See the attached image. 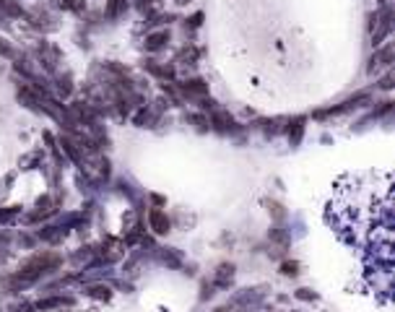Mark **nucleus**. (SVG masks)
<instances>
[{"instance_id": "nucleus-24", "label": "nucleus", "mask_w": 395, "mask_h": 312, "mask_svg": "<svg viewBox=\"0 0 395 312\" xmlns=\"http://www.w3.org/2000/svg\"><path fill=\"white\" fill-rule=\"evenodd\" d=\"M200 21H203V13H195L190 18V29H198V26H200Z\"/></svg>"}, {"instance_id": "nucleus-4", "label": "nucleus", "mask_w": 395, "mask_h": 312, "mask_svg": "<svg viewBox=\"0 0 395 312\" xmlns=\"http://www.w3.org/2000/svg\"><path fill=\"white\" fill-rule=\"evenodd\" d=\"M208 125H211V128H216V130H221V133L237 130L234 117H231L229 112H224V109H213V114H211V120H208Z\"/></svg>"}, {"instance_id": "nucleus-21", "label": "nucleus", "mask_w": 395, "mask_h": 312, "mask_svg": "<svg viewBox=\"0 0 395 312\" xmlns=\"http://www.w3.org/2000/svg\"><path fill=\"white\" fill-rule=\"evenodd\" d=\"M188 120H190V122H195L198 128H200V130H205V128H211V125H208V117H203V114H190Z\"/></svg>"}, {"instance_id": "nucleus-11", "label": "nucleus", "mask_w": 395, "mask_h": 312, "mask_svg": "<svg viewBox=\"0 0 395 312\" xmlns=\"http://www.w3.org/2000/svg\"><path fill=\"white\" fill-rule=\"evenodd\" d=\"M127 10V0H107V16L109 18H117Z\"/></svg>"}, {"instance_id": "nucleus-5", "label": "nucleus", "mask_w": 395, "mask_h": 312, "mask_svg": "<svg viewBox=\"0 0 395 312\" xmlns=\"http://www.w3.org/2000/svg\"><path fill=\"white\" fill-rule=\"evenodd\" d=\"M180 94H182V97L200 99V97L208 94V84H205L203 78H190V81H185V84H180Z\"/></svg>"}, {"instance_id": "nucleus-13", "label": "nucleus", "mask_w": 395, "mask_h": 312, "mask_svg": "<svg viewBox=\"0 0 395 312\" xmlns=\"http://www.w3.org/2000/svg\"><path fill=\"white\" fill-rule=\"evenodd\" d=\"M301 135H304V120H294V125L289 128V141H292V146H299V141H301Z\"/></svg>"}, {"instance_id": "nucleus-12", "label": "nucleus", "mask_w": 395, "mask_h": 312, "mask_svg": "<svg viewBox=\"0 0 395 312\" xmlns=\"http://www.w3.org/2000/svg\"><path fill=\"white\" fill-rule=\"evenodd\" d=\"M63 305H71V299H68V297H52V299H42V302H37V310L44 312V310L63 307Z\"/></svg>"}, {"instance_id": "nucleus-2", "label": "nucleus", "mask_w": 395, "mask_h": 312, "mask_svg": "<svg viewBox=\"0 0 395 312\" xmlns=\"http://www.w3.org/2000/svg\"><path fill=\"white\" fill-rule=\"evenodd\" d=\"M362 102H369V94H356V97H348L346 102H341L338 107H330V109H322V112H317L315 117H333V114H343V112H348V109H356V107H362Z\"/></svg>"}, {"instance_id": "nucleus-19", "label": "nucleus", "mask_w": 395, "mask_h": 312, "mask_svg": "<svg viewBox=\"0 0 395 312\" xmlns=\"http://www.w3.org/2000/svg\"><path fill=\"white\" fill-rule=\"evenodd\" d=\"M281 273L284 276H299V263H294V260L292 263H284L281 265Z\"/></svg>"}, {"instance_id": "nucleus-20", "label": "nucleus", "mask_w": 395, "mask_h": 312, "mask_svg": "<svg viewBox=\"0 0 395 312\" xmlns=\"http://www.w3.org/2000/svg\"><path fill=\"white\" fill-rule=\"evenodd\" d=\"M18 216V206H10L5 208V211H0V221H10V218Z\"/></svg>"}, {"instance_id": "nucleus-23", "label": "nucleus", "mask_w": 395, "mask_h": 312, "mask_svg": "<svg viewBox=\"0 0 395 312\" xmlns=\"http://www.w3.org/2000/svg\"><path fill=\"white\" fill-rule=\"evenodd\" d=\"M380 89H385V91H388V89H393V73H388L385 78L380 81Z\"/></svg>"}, {"instance_id": "nucleus-22", "label": "nucleus", "mask_w": 395, "mask_h": 312, "mask_svg": "<svg viewBox=\"0 0 395 312\" xmlns=\"http://www.w3.org/2000/svg\"><path fill=\"white\" fill-rule=\"evenodd\" d=\"M268 211H271V213H273V216L278 218V221H281V218L286 216V213H284V208L278 206V203H268Z\"/></svg>"}, {"instance_id": "nucleus-7", "label": "nucleus", "mask_w": 395, "mask_h": 312, "mask_svg": "<svg viewBox=\"0 0 395 312\" xmlns=\"http://www.w3.org/2000/svg\"><path fill=\"white\" fill-rule=\"evenodd\" d=\"M148 224H151V229H154L156 234H167L169 232V218H167L164 211H159V208H151L148 211Z\"/></svg>"}, {"instance_id": "nucleus-27", "label": "nucleus", "mask_w": 395, "mask_h": 312, "mask_svg": "<svg viewBox=\"0 0 395 312\" xmlns=\"http://www.w3.org/2000/svg\"><path fill=\"white\" fill-rule=\"evenodd\" d=\"M177 3H180V5H188V3H193V0H177Z\"/></svg>"}, {"instance_id": "nucleus-8", "label": "nucleus", "mask_w": 395, "mask_h": 312, "mask_svg": "<svg viewBox=\"0 0 395 312\" xmlns=\"http://www.w3.org/2000/svg\"><path fill=\"white\" fill-rule=\"evenodd\" d=\"M146 71L154 73L164 81H172L174 78V65H159V63H146Z\"/></svg>"}, {"instance_id": "nucleus-6", "label": "nucleus", "mask_w": 395, "mask_h": 312, "mask_svg": "<svg viewBox=\"0 0 395 312\" xmlns=\"http://www.w3.org/2000/svg\"><path fill=\"white\" fill-rule=\"evenodd\" d=\"M169 44V31L167 29H159V31H151L146 37V50L148 52H159Z\"/></svg>"}, {"instance_id": "nucleus-15", "label": "nucleus", "mask_w": 395, "mask_h": 312, "mask_svg": "<svg viewBox=\"0 0 395 312\" xmlns=\"http://www.w3.org/2000/svg\"><path fill=\"white\" fill-rule=\"evenodd\" d=\"M57 94L60 97H71L73 94V84H71V76H57Z\"/></svg>"}, {"instance_id": "nucleus-25", "label": "nucleus", "mask_w": 395, "mask_h": 312, "mask_svg": "<svg viewBox=\"0 0 395 312\" xmlns=\"http://www.w3.org/2000/svg\"><path fill=\"white\" fill-rule=\"evenodd\" d=\"M296 297H299V299H312L315 294H309V289H299V292H296Z\"/></svg>"}, {"instance_id": "nucleus-26", "label": "nucleus", "mask_w": 395, "mask_h": 312, "mask_svg": "<svg viewBox=\"0 0 395 312\" xmlns=\"http://www.w3.org/2000/svg\"><path fill=\"white\" fill-rule=\"evenodd\" d=\"M380 5H382V8H388V5H390V0H380Z\"/></svg>"}, {"instance_id": "nucleus-18", "label": "nucleus", "mask_w": 395, "mask_h": 312, "mask_svg": "<svg viewBox=\"0 0 395 312\" xmlns=\"http://www.w3.org/2000/svg\"><path fill=\"white\" fill-rule=\"evenodd\" d=\"M0 55H3V57H10V60L16 57V50L10 47V44H8V39H3V37H0Z\"/></svg>"}, {"instance_id": "nucleus-14", "label": "nucleus", "mask_w": 395, "mask_h": 312, "mask_svg": "<svg viewBox=\"0 0 395 312\" xmlns=\"http://www.w3.org/2000/svg\"><path fill=\"white\" fill-rule=\"evenodd\" d=\"M159 260L167 263V265H172V268H180V265H182L180 252H174V250H161V252H159Z\"/></svg>"}, {"instance_id": "nucleus-16", "label": "nucleus", "mask_w": 395, "mask_h": 312, "mask_svg": "<svg viewBox=\"0 0 395 312\" xmlns=\"http://www.w3.org/2000/svg\"><path fill=\"white\" fill-rule=\"evenodd\" d=\"M198 55H200V50H198V47H193V44H188V47H182V52H180V60H188V65H195Z\"/></svg>"}, {"instance_id": "nucleus-10", "label": "nucleus", "mask_w": 395, "mask_h": 312, "mask_svg": "<svg viewBox=\"0 0 395 312\" xmlns=\"http://www.w3.org/2000/svg\"><path fill=\"white\" fill-rule=\"evenodd\" d=\"M60 146H63V151L71 156L73 161H78V164H81V159H84V151H81V148L71 141V138H60Z\"/></svg>"}, {"instance_id": "nucleus-9", "label": "nucleus", "mask_w": 395, "mask_h": 312, "mask_svg": "<svg viewBox=\"0 0 395 312\" xmlns=\"http://www.w3.org/2000/svg\"><path fill=\"white\" fill-rule=\"evenodd\" d=\"M231 279H234V265H218V271H216V286H229L231 284Z\"/></svg>"}, {"instance_id": "nucleus-3", "label": "nucleus", "mask_w": 395, "mask_h": 312, "mask_svg": "<svg viewBox=\"0 0 395 312\" xmlns=\"http://www.w3.org/2000/svg\"><path fill=\"white\" fill-rule=\"evenodd\" d=\"M393 57H395V47H393V44H385V47H380V50L375 52V57L369 60V73L380 71V68H390Z\"/></svg>"}, {"instance_id": "nucleus-17", "label": "nucleus", "mask_w": 395, "mask_h": 312, "mask_svg": "<svg viewBox=\"0 0 395 312\" xmlns=\"http://www.w3.org/2000/svg\"><path fill=\"white\" fill-rule=\"evenodd\" d=\"M89 294H91V297H97V299H109V297H112L109 286H91V289H89Z\"/></svg>"}, {"instance_id": "nucleus-1", "label": "nucleus", "mask_w": 395, "mask_h": 312, "mask_svg": "<svg viewBox=\"0 0 395 312\" xmlns=\"http://www.w3.org/2000/svg\"><path fill=\"white\" fill-rule=\"evenodd\" d=\"M348 175L335 185L328 203V224L346 245H359L369 252V271H375V292L382 302L393 299V180L390 175Z\"/></svg>"}]
</instances>
